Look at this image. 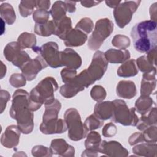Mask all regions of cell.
<instances>
[{
    "mask_svg": "<svg viewBox=\"0 0 157 157\" xmlns=\"http://www.w3.org/2000/svg\"><path fill=\"white\" fill-rule=\"evenodd\" d=\"M29 94L26 90L18 89L12 95L9 115L16 120L17 126L21 133L28 134L34 128V115L29 108Z\"/></svg>",
    "mask_w": 157,
    "mask_h": 157,
    "instance_id": "1",
    "label": "cell"
},
{
    "mask_svg": "<svg viewBox=\"0 0 157 157\" xmlns=\"http://www.w3.org/2000/svg\"><path fill=\"white\" fill-rule=\"evenodd\" d=\"M60 61L62 66H66L70 69L77 70L82 63V58L73 49L66 48L63 51L59 52Z\"/></svg>",
    "mask_w": 157,
    "mask_h": 157,
    "instance_id": "14",
    "label": "cell"
},
{
    "mask_svg": "<svg viewBox=\"0 0 157 157\" xmlns=\"http://www.w3.org/2000/svg\"><path fill=\"white\" fill-rule=\"evenodd\" d=\"M35 7H36V1H21L18 6V10L21 16L26 18L33 13Z\"/></svg>",
    "mask_w": 157,
    "mask_h": 157,
    "instance_id": "34",
    "label": "cell"
},
{
    "mask_svg": "<svg viewBox=\"0 0 157 157\" xmlns=\"http://www.w3.org/2000/svg\"><path fill=\"white\" fill-rule=\"evenodd\" d=\"M114 110V104L112 101H101L96 104L94 114L100 120L111 119Z\"/></svg>",
    "mask_w": 157,
    "mask_h": 157,
    "instance_id": "21",
    "label": "cell"
},
{
    "mask_svg": "<svg viewBox=\"0 0 157 157\" xmlns=\"http://www.w3.org/2000/svg\"><path fill=\"white\" fill-rule=\"evenodd\" d=\"M90 96L94 101L98 102H101L105 99L107 92L102 86L94 85L90 91Z\"/></svg>",
    "mask_w": 157,
    "mask_h": 157,
    "instance_id": "39",
    "label": "cell"
},
{
    "mask_svg": "<svg viewBox=\"0 0 157 157\" xmlns=\"http://www.w3.org/2000/svg\"><path fill=\"white\" fill-rule=\"evenodd\" d=\"M141 1H124L117 6L113 12L115 21L120 28H124L131 21L133 14L138 9Z\"/></svg>",
    "mask_w": 157,
    "mask_h": 157,
    "instance_id": "8",
    "label": "cell"
},
{
    "mask_svg": "<svg viewBox=\"0 0 157 157\" xmlns=\"http://www.w3.org/2000/svg\"><path fill=\"white\" fill-rule=\"evenodd\" d=\"M107 67L108 62L105 58L104 53L98 50L94 53L91 64L86 70L91 79L94 83L104 76Z\"/></svg>",
    "mask_w": 157,
    "mask_h": 157,
    "instance_id": "10",
    "label": "cell"
},
{
    "mask_svg": "<svg viewBox=\"0 0 157 157\" xmlns=\"http://www.w3.org/2000/svg\"><path fill=\"white\" fill-rule=\"evenodd\" d=\"M131 36L136 50L140 53H147L156 48L157 23L144 20L136 24L131 29Z\"/></svg>",
    "mask_w": 157,
    "mask_h": 157,
    "instance_id": "2",
    "label": "cell"
},
{
    "mask_svg": "<svg viewBox=\"0 0 157 157\" xmlns=\"http://www.w3.org/2000/svg\"><path fill=\"white\" fill-rule=\"evenodd\" d=\"M138 70L136 60L131 59L122 63L117 69V73L118 76L126 78L136 75L138 74Z\"/></svg>",
    "mask_w": 157,
    "mask_h": 157,
    "instance_id": "26",
    "label": "cell"
},
{
    "mask_svg": "<svg viewBox=\"0 0 157 157\" xmlns=\"http://www.w3.org/2000/svg\"><path fill=\"white\" fill-rule=\"evenodd\" d=\"M31 154L34 157H51L53 156L50 148L42 145L34 146L31 150Z\"/></svg>",
    "mask_w": 157,
    "mask_h": 157,
    "instance_id": "43",
    "label": "cell"
},
{
    "mask_svg": "<svg viewBox=\"0 0 157 157\" xmlns=\"http://www.w3.org/2000/svg\"><path fill=\"white\" fill-rule=\"evenodd\" d=\"M21 132L17 125L11 124L8 126L1 137V144L7 148H12L19 144L20 137Z\"/></svg>",
    "mask_w": 157,
    "mask_h": 157,
    "instance_id": "13",
    "label": "cell"
},
{
    "mask_svg": "<svg viewBox=\"0 0 157 157\" xmlns=\"http://www.w3.org/2000/svg\"><path fill=\"white\" fill-rule=\"evenodd\" d=\"M71 29H72L71 19L70 17L66 16L61 20L55 21V31L54 35L64 40L67 34Z\"/></svg>",
    "mask_w": 157,
    "mask_h": 157,
    "instance_id": "28",
    "label": "cell"
},
{
    "mask_svg": "<svg viewBox=\"0 0 157 157\" xmlns=\"http://www.w3.org/2000/svg\"><path fill=\"white\" fill-rule=\"evenodd\" d=\"M39 129L42 134L48 135L62 134L67 130V126L64 120L58 118L55 121L41 123Z\"/></svg>",
    "mask_w": 157,
    "mask_h": 157,
    "instance_id": "17",
    "label": "cell"
},
{
    "mask_svg": "<svg viewBox=\"0 0 157 157\" xmlns=\"http://www.w3.org/2000/svg\"><path fill=\"white\" fill-rule=\"evenodd\" d=\"M94 28V23L92 20L88 17L82 18L75 25V28L77 29L86 34H90Z\"/></svg>",
    "mask_w": 157,
    "mask_h": 157,
    "instance_id": "38",
    "label": "cell"
},
{
    "mask_svg": "<svg viewBox=\"0 0 157 157\" xmlns=\"http://www.w3.org/2000/svg\"><path fill=\"white\" fill-rule=\"evenodd\" d=\"M50 0H39L36 1V8L37 9H42L47 10L50 7Z\"/></svg>",
    "mask_w": 157,
    "mask_h": 157,
    "instance_id": "48",
    "label": "cell"
},
{
    "mask_svg": "<svg viewBox=\"0 0 157 157\" xmlns=\"http://www.w3.org/2000/svg\"><path fill=\"white\" fill-rule=\"evenodd\" d=\"M61 102L55 99L52 102L45 104V111L42 116V122L47 123L58 119V113L61 110Z\"/></svg>",
    "mask_w": 157,
    "mask_h": 157,
    "instance_id": "24",
    "label": "cell"
},
{
    "mask_svg": "<svg viewBox=\"0 0 157 157\" xmlns=\"http://www.w3.org/2000/svg\"><path fill=\"white\" fill-rule=\"evenodd\" d=\"M0 15L2 18L7 25H13L16 20V14L13 7L7 2L2 3L0 6Z\"/></svg>",
    "mask_w": 157,
    "mask_h": 157,
    "instance_id": "30",
    "label": "cell"
},
{
    "mask_svg": "<svg viewBox=\"0 0 157 157\" xmlns=\"http://www.w3.org/2000/svg\"><path fill=\"white\" fill-rule=\"evenodd\" d=\"M64 120L67 126V136L73 141H78L86 137L88 131L82 123L79 112L75 108L67 109Z\"/></svg>",
    "mask_w": 157,
    "mask_h": 157,
    "instance_id": "4",
    "label": "cell"
},
{
    "mask_svg": "<svg viewBox=\"0 0 157 157\" xmlns=\"http://www.w3.org/2000/svg\"><path fill=\"white\" fill-rule=\"evenodd\" d=\"M99 153L110 157H126L129 155L128 150L115 140H102Z\"/></svg>",
    "mask_w": 157,
    "mask_h": 157,
    "instance_id": "12",
    "label": "cell"
},
{
    "mask_svg": "<svg viewBox=\"0 0 157 157\" xmlns=\"http://www.w3.org/2000/svg\"><path fill=\"white\" fill-rule=\"evenodd\" d=\"M34 33L42 37H48L54 34L55 31V21L49 20L44 24H36L34 28Z\"/></svg>",
    "mask_w": 157,
    "mask_h": 157,
    "instance_id": "31",
    "label": "cell"
},
{
    "mask_svg": "<svg viewBox=\"0 0 157 157\" xmlns=\"http://www.w3.org/2000/svg\"><path fill=\"white\" fill-rule=\"evenodd\" d=\"M10 95L9 93L4 90H1L0 91V103H1V113H2L4 110H5L7 102L10 100Z\"/></svg>",
    "mask_w": 157,
    "mask_h": 157,
    "instance_id": "46",
    "label": "cell"
},
{
    "mask_svg": "<svg viewBox=\"0 0 157 157\" xmlns=\"http://www.w3.org/2000/svg\"><path fill=\"white\" fill-rule=\"evenodd\" d=\"M92 84L93 83L86 69H84L77 75L72 80L62 85L60 87L59 93L61 95L65 98H71Z\"/></svg>",
    "mask_w": 157,
    "mask_h": 157,
    "instance_id": "7",
    "label": "cell"
},
{
    "mask_svg": "<svg viewBox=\"0 0 157 157\" xmlns=\"http://www.w3.org/2000/svg\"><path fill=\"white\" fill-rule=\"evenodd\" d=\"M112 102L114 104V110L112 120L123 126H136L139 117L135 108H129L125 101L122 99H115Z\"/></svg>",
    "mask_w": 157,
    "mask_h": 157,
    "instance_id": "6",
    "label": "cell"
},
{
    "mask_svg": "<svg viewBox=\"0 0 157 157\" xmlns=\"http://www.w3.org/2000/svg\"><path fill=\"white\" fill-rule=\"evenodd\" d=\"M26 80V78L23 74L13 73L10 76L9 82L11 86L18 88L25 86Z\"/></svg>",
    "mask_w": 157,
    "mask_h": 157,
    "instance_id": "42",
    "label": "cell"
},
{
    "mask_svg": "<svg viewBox=\"0 0 157 157\" xmlns=\"http://www.w3.org/2000/svg\"><path fill=\"white\" fill-rule=\"evenodd\" d=\"M147 113V115L146 114L143 115L139 118V121L136 126V128L140 131H143L151 125H156L157 115L156 106L152 107Z\"/></svg>",
    "mask_w": 157,
    "mask_h": 157,
    "instance_id": "25",
    "label": "cell"
},
{
    "mask_svg": "<svg viewBox=\"0 0 157 157\" xmlns=\"http://www.w3.org/2000/svg\"><path fill=\"white\" fill-rule=\"evenodd\" d=\"M98 153H95V152H93V151H90V150H87V149H85L83 151V153H82V157H83V156H88V157H94V156H98Z\"/></svg>",
    "mask_w": 157,
    "mask_h": 157,
    "instance_id": "52",
    "label": "cell"
},
{
    "mask_svg": "<svg viewBox=\"0 0 157 157\" xmlns=\"http://www.w3.org/2000/svg\"><path fill=\"white\" fill-rule=\"evenodd\" d=\"M58 89L57 82L52 77L43 78L29 93V108L33 111L39 109L43 104L55 99L54 93Z\"/></svg>",
    "mask_w": 157,
    "mask_h": 157,
    "instance_id": "3",
    "label": "cell"
},
{
    "mask_svg": "<svg viewBox=\"0 0 157 157\" xmlns=\"http://www.w3.org/2000/svg\"><path fill=\"white\" fill-rule=\"evenodd\" d=\"M33 50L44 60L48 66L55 69L62 66L58 45L56 42H48L41 47L36 46Z\"/></svg>",
    "mask_w": 157,
    "mask_h": 157,
    "instance_id": "9",
    "label": "cell"
},
{
    "mask_svg": "<svg viewBox=\"0 0 157 157\" xmlns=\"http://www.w3.org/2000/svg\"><path fill=\"white\" fill-rule=\"evenodd\" d=\"M61 77L64 83H67L72 80L77 75V70L65 67L61 71Z\"/></svg>",
    "mask_w": 157,
    "mask_h": 157,
    "instance_id": "44",
    "label": "cell"
},
{
    "mask_svg": "<svg viewBox=\"0 0 157 157\" xmlns=\"http://www.w3.org/2000/svg\"><path fill=\"white\" fill-rule=\"evenodd\" d=\"M153 105H156L153 99L149 96H140L136 101L135 102V109L140 115L147 114L153 107Z\"/></svg>",
    "mask_w": 157,
    "mask_h": 157,
    "instance_id": "29",
    "label": "cell"
},
{
    "mask_svg": "<svg viewBox=\"0 0 157 157\" xmlns=\"http://www.w3.org/2000/svg\"><path fill=\"white\" fill-rule=\"evenodd\" d=\"M50 148L53 155L63 157H73L75 156V148L67 144L63 139H54L51 141Z\"/></svg>",
    "mask_w": 157,
    "mask_h": 157,
    "instance_id": "15",
    "label": "cell"
},
{
    "mask_svg": "<svg viewBox=\"0 0 157 157\" xmlns=\"http://www.w3.org/2000/svg\"><path fill=\"white\" fill-rule=\"evenodd\" d=\"M24 52L18 42H10L5 46L3 53L6 60L13 64L21 57Z\"/></svg>",
    "mask_w": 157,
    "mask_h": 157,
    "instance_id": "22",
    "label": "cell"
},
{
    "mask_svg": "<svg viewBox=\"0 0 157 157\" xmlns=\"http://www.w3.org/2000/svg\"><path fill=\"white\" fill-rule=\"evenodd\" d=\"M116 93L121 98L132 99L136 96V86L131 80H121L117 85Z\"/></svg>",
    "mask_w": 157,
    "mask_h": 157,
    "instance_id": "19",
    "label": "cell"
},
{
    "mask_svg": "<svg viewBox=\"0 0 157 157\" xmlns=\"http://www.w3.org/2000/svg\"><path fill=\"white\" fill-rule=\"evenodd\" d=\"M112 44L118 49L126 50L130 46L131 40L129 38L125 35L117 34L112 39Z\"/></svg>",
    "mask_w": 157,
    "mask_h": 157,
    "instance_id": "36",
    "label": "cell"
},
{
    "mask_svg": "<svg viewBox=\"0 0 157 157\" xmlns=\"http://www.w3.org/2000/svg\"><path fill=\"white\" fill-rule=\"evenodd\" d=\"M104 56L108 63L121 64L128 60L131 57V54L128 50L110 48L104 53Z\"/></svg>",
    "mask_w": 157,
    "mask_h": 157,
    "instance_id": "20",
    "label": "cell"
},
{
    "mask_svg": "<svg viewBox=\"0 0 157 157\" xmlns=\"http://www.w3.org/2000/svg\"><path fill=\"white\" fill-rule=\"evenodd\" d=\"M104 124V121L98 118L94 114L88 116L84 121V125L88 131L100 128Z\"/></svg>",
    "mask_w": 157,
    "mask_h": 157,
    "instance_id": "35",
    "label": "cell"
},
{
    "mask_svg": "<svg viewBox=\"0 0 157 157\" xmlns=\"http://www.w3.org/2000/svg\"><path fill=\"white\" fill-rule=\"evenodd\" d=\"M156 2L153 3L151 5L150 7V20L156 22Z\"/></svg>",
    "mask_w": 157,
    "mask_h": 157,
    "instance_id": "50",
    "label": "cell"
},
{
    "mask_svg": "<svg viewBox=\"0 0 157 157\" xmlns=\"http://www.w3.org/2000/svg\"><path fill=\"white\" fill-rule=\"evenodd\" d=\"M17 42L22 49H33L36 46V36L34 34L28 32H23L18 36Z\"/></svg>",
    "mask_w": 157,
    "mask_h": 157,
    "instance_id": "32",
    "label": "cell"
},
{
    "mask_svg": "<svg viewBox=\"0 0 157 157\" xmlns=\"http://www.w3.org/2000/svg\"><path fill=\"white\" fill-rule=\"evenodd\" d=\"M113 28V23L110 19L104 18L98 20L96 22L92 34L88 38V48L91 50H98L112 33Z\"/></svg>",
    "mask_w": 157,
    "mask_h": 157,
    "instance_id": "5",
    "label": "cell"
},
{
    "mask_svg": "<svg viewBox=\"0 0 157 157\" xmlns=\"http://www.w3.org/2000/svg\"><path fill=\"white\" fill-rule=\"evenodd\" d=\"M117 132V128L115 124L112 122L105 124L102 129V134L105 137H113Z\"/></svg>",
    "mask_w": 157,
    "mask_h": 157,
    "instance_id": "45",
    "label": "cell"
},
{
    "mask_svg": "<svg viewBox=\"0 0 157 157\" xmlns=\"http://www.w3.org/2000/svg\"><path fill=\"white\" fill-rule=\"evenodd\" d=\"M86 137V139L85 140V147L86 149L99 153L102 141L99 133L91 131L87 134Z\"/></svg>",
    "mask_w": 157,
    "mask_h": 157,
    "instance_id": "27",
    "label": "cell"
},
{
    "mask_svg": "<svg viewBox=\"0 0 157 157\" xmlns=\"http://www.w3.org/2000/svg\"><path fill=\"white\" fill-rule=\"evenodd\" d=\"M50 12L46 10L36 9L33 13V19L36 24H44L48 21Z\"/></svg>",
    "mask_w": 157,
    "mask_h": 157,
    "instance_id": "41",
    "label": "cell"
},
{
    "mask_svg": "<svg viewBox=\"0 0 157 157\" xmlns=\"http://www.w3.org/2000/svg\"><path fill=\"white\" fill-rule=\"evenodd\" d=\"M67 10L64 1H55L50 10V14L53 18V20L58 21L66 17Z\"/></svg>",
    "mask_w": 157,
    "mask_h": 157,
    "instance_id": "33",
    "label": "cell"
},
{
    "mask_svg": "<svg viewBox=\"0 0 157 157\" xmlns=\"http://www.w3.org/2000/svg\"><path fill=\"white\" fill-rule=\"evenodd\" d=\"M132 150L133 153L138 156L156 157L157 156L156 143H139L135 145Z\"/></svg>",
    "mask_w": 157,
    "mask_h": 157,
    "instance_id": "23",
    "label": "cell"
},
{
    "mask_svg": "<svg viewBox=\"0 0 157 157\" xmlns=\"http://www.w3.org/2000/svg\"><path fill=\"white\" fill-rule=\"evenodd\" d=\"M1 79H2L4 76L6 75V66L4 64L3 62L1 61Z\"/></svg>",
    "mask_w": 157,
    "mask_h": 157,
    "instance_id": "54",
    "label": "cell"
},
{
    "mask_svg": "<svg viewBox=\"0 0 157 157\" xmlns=\"http://www.w3.org/2000/svg\"><path fill=\"white\" fill-rule=\"evenodd\" d=\"M102 1H81L80 3L82 6L87 8H90L93 6H96L100 4Z\"/></svg>",
    "mask_w": 157,
    "mask_h": 157,
    "instance_id": "51",
    "label": "cell"
},
{
    "mask_svg": "<svg viewBox=\"0 0 157 157\" xmlns=\"http://www.w3.org/2000/svg\"><path fill=\"white\" fill-rule=\"evenodd\" d=\"M105 2L108 7L115 9L117 6H118V5L121 2V1H105Z\"/></svg>",
    "mask_w": 157,
    "mask_h": 157,
    "instance_id": "53",
    "label": "cell"
},
{
    "mask_svg": "<svg viewBox=\"0 0 157 157\" xmlns=\"http://www.w3.org/2000/svg\"><path fill=\"white\" fill-rule=\"evenodd\" d=\"M144 137L142 135V132H136L134 134H131L129 137L128 142L130 145H135L139 143L144 142Z\"/></svg>",
    "mask_w": 157,
    "mask_h": 157,
    "instance_id": "47",
    "label": "cell"
},
{
    "mask_svg": "<svg viewBox=\"0 0 157 157\" xmlns=\"http://www.w3.org/2000/svg\"><path fill=\"white\" fill-rule=\"evenodd\" d=\"M136 63L138 69L144 73L152 71L154 69H156V67L153 65L148 60L146 55L139 57L136 60Z\"/></svg>",
    "mask_w": 157,
    "mask_h": 157,
    "instance_id": "37",
    "label": "cell"
},
{
    "mask_svg": "<svg viewBox=\"0 0 157 157\" xmlns=\"http://www.w3.org/2000/svg\"><path fill=\"white\" fill-rule=\"evenodd\" d=\"M156 69H154L142 75L140 85V94L143 96H150L155 93L156 86Z\"/></svg>",
    "mask_w": 157,
    "mask_h": 157,
    "instance_id": "16",
    "label": "cell"
},
{
    "mask_svg": "<svg viewBox=\"0 0 157 157\" xmlns=\"http://www.w3.org/2000/svg\"><path fill=\"white\" fill-rule=\"evenodd\" d=\"M87 39V34L77 29L72 28L67 34L64 43L68 47H80L83 45Z\"/></svg>",
    "mask_w": 157,
    "mask_h": 157,
    "instance_id": "18",
    "label": "cell"
},
{
    "mask_svg": "<svg viewBox=\"0 0 157 157\" xmlns=\"http://www.w3.org/2000/svg\"><path fill=\"white\" fill-rule=\"evenodd\" d=\"M144 141L146 142L156 143L157 141V126L151 125L142 131Z\"/></svg>",
    "mask_w": 157,
    "mask_h": 157,
    "instance_id": "40",
    "label": "cell"
},
{
    "mask_svg": "<svg viewBox=\"0 0 157 157\" xmlns=\"http://www.w3.org/2000/svg\"><path fill=\"white\" fill-rule=\"evenodd\" d=\"M48 67L47 63L39 56L31 59L20 69L22 74L28 81H31L36 78L38 73L43 69Z\"/></svg>",
    "mask_w": 157,
    "mask_h": 157,
    "instance_id": "11",
    "label": "cell"
},
{
    "mask_svg": "<svg viewBox=\"0 0 157 157\" xmlns=\"http://www.w3.org/2000/svg\"><path fill=\"white\" fill-rule=\"evenodd\" d=\"M67 12L69 13H74L76 10V2L71 1H64Z\"/></svg>",
    "mask_w": 157,
    "mask_h": 157,
    "instance_id": "49",
    "label": "cell"
}]
</instances>
